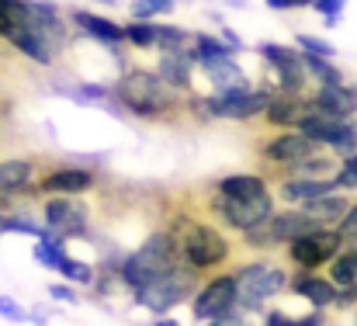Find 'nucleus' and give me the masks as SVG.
I'll list each match as a JSON object with an SVG mask.
<instances>
[{"label":"nucleus","mask_w":357,"mask_h":326,"mask_svg":"<svg viewBox=\"0 0 357 326\" xmlns=\"http://www.w3.org/2000/svg\"><path fill=\"white\" fill-rule=\"evenodd\" d=\"M298 49L316 52V56H333L337 52V45H330L326 38H316V35H298Z\"/></svg>","instance_id":"38"},{"label":"nucleus","mask_w":357,"mask_h":326,"mask_svg":"<svg viewBox=\"0 0 357 326\" xmlns=\"http://www.w3.org/2000/svg\"><path fill=\"white\" fill-rule=\"evenodd\" d=\"M0 316H7V320H14V323H21L24 320V309L10 299V295H0Z\"/></svg>","instance_id":"41"},{"label":"nucleus","mask_w":357,"mask_h":326,"mask_svg":"<svg viewBox=\"0 0 357 326\" xmlns=\"http://www.w3.org/2000/svg\"><path fill=\"white\" fill-rule=\"evenodd\" d=\"M337 232H340V239H344V246H357V205H351L344 218L337 222Z\"/></svg>","instance_id":"37"},{"label":"nucleus","mask_w":357,"mask_h":326,"mask_svg":"<svg viewBox=\"0 0 357 326\" xmlns=\"http://www.w3.org/2000/svg\"><path fill=\"white\" fill-rule=\"evenodd\" d=\"M257 52L278 70V87L281 91L305 94L309 73H305V63H302V52L298 49H288V45H278V42H260Z\"/></svg>","instance_id":"9"},{"label":"nucleus","mask_w":357,"mask_h":326,"mask_svg":"<svg viewBox=\"0 0 357 326\" xmlns=\"http://www.w3.org/2000/svg\"><path fill=\"white\" fill-rule=\"evenodd\" d=\"M302 63H305V73L316 77L319 84H344V73L330 63V56H316V52L302 49Z\"/></svg>","instance_id":"28"},{"label":"nucleus","mask_w":357,"mask_h":326,"mask_svg":"<svg viewBox=\"0 0 357 326\" xmlns=\"http://www.w3.org/2000/svg\"><path fill=\"white\" fill-rule=\"evenodd\" d=\"M73 24H77L84 35H91V38H98V42H108L112 49H119L121 42H125V28L115 24V21H108V17H101V14L73 10Z\"/></svg>","instance_id":"23"},{"label":"nucleus","mask_w":357,"mask_h":326,"mask_svg":"<svg viewBox=\"0 0 357 326\" xmlns=\"http://www.w3.org/2000/svg\"><path fill=\"white\" fill-rule=\"evenodd\" d=\"M191 49H195L198 59H219V56H233V52H236L233 45H226V38H212V35H205V31H198V35L191 38Z\"/></svg>","instance_id":"30"},{"label":"nucleus","mask_w":357,"mask_h":326,"mask_svg":"<svg viewBox=\"0 0 357 326\" xmlns=\"http://www.w3.org/2000/svg\"><path fill=\"white\" fill-rule=\"evenodd\" d=\"M181 243V260L198 267V271H219L233 260V239L202 218H184L177 229H170Z\"/></svg>","instance_id":"2"},{"label":"nucleus","mask_w":357,"mask_h":326,"mask_svg":"<svg viewBox=\"0 0 357 326\" xmlns=\"http://www.w3.org/2000/svg\"><path fill=\"white\" fill-rule=\"evenodd\" d=\"M128 10H132V17H142V21H153L156 17V10L149 7V0H132Z\"/></svg>","instance_id":"42"},{"label":"nucleus","mask_w":357,"mask_h":326,"mask_svg":"<svg viewBox=\"0 0 357 326\" xmlns=\"http://www.w3.org/2000/svg\"><path fill=\"white\" fill-rule=\"evenodd\" d=\"M264 323H298V320H295V316H288V313L271 309V313H264Z\"/></svg>","instance_id":"44"},{"label":"nucleus","mask_w":357,"mask_h":326,"mask_svg":"<svg viewBox=\"0 0 357 326\" xmlns=\"http://www.w3.org/2000/svg\"><path fill=\"white\" fill-rule=\"evenodd\" d=\"M0 216H3V212H0ZM0 232H3V229H0Z\"/></svg>","instance_id":"50"},{"label":"nucleus","mask_w":357,"mask_h":326,"mask_svg":"<svg viewBox=\"0 0 357 326\" xmlns=\"http://www.w3.org/2000/svg\"><path fill=\"white\" fill-rule=\"evenodd\" d=\"M233 306H236V278H233V271H229V274L212 278V281L195 295L191 316L202 320V323H215V320H219L226 309H233Z\"/></svg>","instance_id":"11"},{"label":"nucleus","mask_w":357,"mask_h":326,"mask_svg":"<svg viewBox=\"0 0 357 326\" xmlns=\"http://www.w3.org/2000/svg\"><path fill=\"white\" fill-rule=\"evenodd\" d=\"M49 295L59 299V302H77V288H70V285H52Z\"/></svg>","instance_id":"43"},{"label":"nucleus","mask_w":357,"mask_h":326,"mask_svg":"<svg viewBox=\"0 0 357 326\" xmlns=\"http://www.w3.org/2000/svg\"><path fill=\"white\" fill-rule=\"evenodd\" d=\"M305 111H309V98L305 94H291V91L274 87L271 91V101L264 108V121L267 125H278V128H295Z\"/></svg>","instance_id":"15"},{"label":"nucleus","mask_w":357,"mask_h":326,"mask_svg":"<svg viewBox=\"0 0 357 326\" xmlns=\"http://www.w3.org/2000/svg\"><path fill=\"white\" fill-rule=\"evenodd\" d=\"M132 292H135V302H139L142 309H153V313L160 316V313L181 306L184 299H191V295L198 292V267H191V264L181 260V264H174L170 271L149 278L146 285H139V288H132Z\"/></svg>","instance_id":"4"},{"label":"nucleus","mask_w":357,"mask_h":326,"mask_svg":"<svg viewBox=\"0 0 357 326\" xmlns=\"http://www.w3.org/2000/svg\"><path fill=\"white\" fill-rule=\"evenodd\" d=\"M267 225H271V239H274V246H284L288 239H295V236H305V232L319 229V222L309 216L302 205H298V209H291V212L271 216L267 218Z\"/></svg>","instance_id":"20"},{"label":"nucleus","mask_w":357,"mask_h":326,"mask_svg":"<svg viewBox=\"0 0 357 326\" xmlns=\"http://www.w3.org/2000/svg\"><path fill=\"white\" fill-rule=\"evenodd\" d=\"M326 114H337V118H351L357 111V87L347 84H319L316 94H309Z\"/></svg>","instance_id":"21"},{"label":"nucleus","mask_w":357,"mask_h":326,"mask_svg":"<svg viewBox=\"0 0 357 326\" xmlns=\"http://www.w3.org/2000/svg\"><path fill=\"white\" fill-rule=\"evenodd\" d=\"M98 184V174L87 167H56L45 177H38L28 195H84Z\"/></svg>","instance_id":"12"},{"label":"nucleus","mask_w":357,"mask_h":326,"mask_svg":"<svg viewBox=\"0 0 357 326\" xmlns=\"http://www.w3.org/2000/svg\"><path fill=\"white\" fill-rule=\"evenodd\" d=\"M195 35H188L184 28H174V24H156V45L160 49H188Z\"/></svg>","instance_id":"32"},{"label":"nucleus","mask_w":357,"mask_h":326,"mask_svg":"<svg viewBox=\"0 0 357 326\" xmlns=\"http://www.w3.org/2000/svg\"><path fill=\"white\" fill-rule=\"evenodd\" d=\"M330 281L340 288V285H357V246L347 250H337L333 260H330Z\"/></svg>","instance_id":"26"},{"label":"nucleus","mask_w":357,"mask_h":326,"mask_svg":"<svg viewBox=\"0 0 357 326\" xmlns=\"http://www.w3.org/2000/svg\"><path fill=\"white\" fill-rule=\"evenodd\" d=\"M63 94H66V98H73V101H84V105H91V101H108V98H112V91H108V87H101V84H77V87H63Z\"/></svg>","instance_id":"34"},{"label":"nucleus","mask_w":357,"mask_h":326,"mask_svg":"<svg viewBox=\"0 0 357 326\" xmlns=\"http://www.w3.org/2000/svg\"><path fill=\"white\" fill-rule=\"evenodd\" d=\"M219 195H229V198H253L260 191H267V181L257 177V174H229L215 184Z\"/></svg>","instance_id":"25"},{"label":"nucleus","mask_w":357,"mask_h":326,"mask_svg":"<svg viewBox=\"0 0 357 326\" xmlns=\"http://www.w3.org/2000/svg\"><path fill=\"white\" fill-rule=\"evenodd\" d=\"M302 209L316 218L319 225H330V229H337V222H340V218H344V212L351 209V202H347L344 195H333V191H330V195H319V198L305 202Z\"/></svg>","instance_id":"24"},{"label":"nucleus","mask_w":357,"mask_h":326,"mask_svg":"<svg viewBox=\"0 0 357 326\" xmlns=\"http://www.w3.org/2000/svg\"><path fill=\"white\" fill-rule=\"evenodd\" d=\"M198 63L195 49H160V59H156V77L163 84H170L174 91L181 87H191V66Z\"/></svg>","instance_id":"16"},{"label":"nucleus","mask_w":357,"mask_h":326,"mask_svg":"<svg viewBox=\"0 0 357 326\" xmlns=\"http://www.w3.org/2000/svg\"><path fill=\"white\" fill-rule=\"evenodd\" d=\"M333 188L357 191V149H354V153H347V160L337 167V174H333Z\"/></svg>","instance_id":"35"},{"label":"nucleus","mask_w":357,"mask_h":326,"mask_svg":"<svg viewBox=\"0 0 357 326\" xmlns=\"http://www.w3.org/2000/svg\"><path fill=\"white\" fill-rule=\"evenodd\" d=\"M344 3H347V0H312V7H316V10H319V14L330 21V24H333V21H340Z\"/></svg>","instance_id":"39"},{"label":"nucleus","mask_w":357,"mask_h":326,"mask_svg":"<svg viewBox=\"0 0 357 326\" xmlns=\"http://www.w3.org/2000/svg\"><path fill=\"white\" fill-rule=\"evenodd\" d=\"M174 264H181V243H177V236H174L170 229H163V232H153L142 246H135V250L121 260L119 278H121V285L139 288V285H146L149 278L170 271Z\"/></svg>","instance_id":"3"},{"label":"nucleus","mask_w":357,"mask_h":326,"mask_svg":"<svg viewBox=\"0 0 357 326\" xmlns=\"http://www.w3.org/2000/svg\"><path fill=\"white\" fill-rule=\"evenodd\" d=\"M330 191H333V177H288L278 188V195L291 205H305V202H312L319 195H330Z\"/></svg>","instance_id":"22"},{"label":"nucleus","mask_w":357,"mask_h":326,"mask_svg":"<svg viewBox=\"0 0 357 326\" xmlns=\"http://www.w3.org/2000/svg\"><path fill=\"white\" fill-rule=\"evenodd\" d=\"M45 229L70 239V236H84L91 225V209L80 195H45Z\"/></svg>","instance_id":"8"},{"label":"nucleus","mask_w":357,"mask_h":326,"mask_svg":"<svg viewBox=\"0 0 357 326\" xmlns=\"http://www.w3.org/2000/svg\"><path fill=\"white\" fill-rule=\"evenodd\" d=\"M354 306H357V285H340L337 299H333V309H354Z\"/></svg>","instance_id":"40"},{"label":"nucleus","mask_w":357,"mask_h":326,"mask_svg":"<svg viewBox=\"0 0 357 326\" xmlns=\"http://www.w3.org/2000/svg\"><path fill=\"white\" fill-rule=\"evenodd\" d=\"M298 323H326V313L319 309V313H309V316H302Z\"/></svg>","instance_id":"46"},{"label":"nucleus","mask_w":357,"mask_h":326,"mask_svg":"<svg viewBox=\"0 0 357 326\" xmlns=\"http://www.w3.org/2000/svg\"><path fill=\"white\" fill-rule=\"evenodd\" d=\"M198 66L205 70L208 84L215 94H233V91H250L246 73L236 66L233 56H219V59H198Z\"/></svg>","instance_id":"17"},{"label":"nucleus","mask_w":357,"mask_h":326,"mask_svg":"<svg viewBox=\"0 0 357 326\" xmlns=\"http://www.w3.org/2000/svg\"><path fill=\"white\" fill-rule=\"evenodd\" d=\"M7 42H10L21 56H28L31 63H42V66H52V63L59 59V52H63L52 38H45V35H42L38 28H31L28 21L14 24L10 35H7Z\"/></svg>","instance_id":"14"},{"label":"nucleus","mask_w":357,"mask_h":326,"mask_svg":"<svg viewBox=\"0 0 357 326\" xmlns=\"http://www.w3.org/2000/svg\"><path fill=\"white\" fill-rule=\"evenodd\" d=\"M0 229L3 232H24V236H42L45 232V225H38V222H31V218L24 216H0Z\"/></svg>","instance_id":"36"},{"label":"nucleus","mask_w":357,"mask_h":326,"mask_svg":"<svg viewBox=\"0 0 357 326\" xmlns=\"http://www.w3.org/2000/svg\"><path fill=\"white\" fill-rule=\"evenodd\" d=\"M149 7H153V10H156V17H160V14H174L177 0H149Z\"/></svg>","instance_id":"45"},{"label":"nucleus","mask_w":357,"mask_h":326,"mask_svg":"<svg viewBox=\"0 0 357 326\" xmlns=\"http://www.w3.org/2000/svg\"><path fill=\"white\" fill-rule=\"evenodd\" d=\"M63 257H66V246H63V236H56V232H42L38 236V246H35V260L42 264V267H49V271H56L59 264H63Z\"/></svg>","instance_id":"27"},{"label":"nucleus","mask_w":357,"mask_h":326,"mask_svg":"<svg viewBox=\"0 0 357 326\" xmlns=\"http://www.w3.org/2000/svg\"><path fill=\"white\" fill-rule=\"evenodd\" d=\"M288 288H291L295 295H305L316 309H330L333 299H337V285H333L330 278H316V274H309V267H298V274L288 278Z\"/></svg>","instance_id":"19"},{"label":"nucleus","mask_w":357,"mask_h":326,"mask_svg":"<svg viewBox=\"0 0 357 326\" xmlns=\"http://www.w3.org/2000/svg\"><path fill=\"white\" fill-rule=\"evenodd\" d=\"M35 174H38V160L31 156H10V160H0V195H28V188L35 184Z\"/></svg>","instance_id":"18"},{"label":"nucleus","mask_w":357,"mask_h":326,"mask_svg":"<svg viewBox=\"0 0 357 326\" xmlns=\"http://www.w3.org/2000/svg\"><path fill=\"white\" fill-rule=\"evenodd\" d=\"M236 278V306L246 313H260L264 302L288 288V274L278 264H243L233 271Z\"/></svg>","instance_id":"5"},{"label":"nucleus","mask_w":357,"mask_h":326,"mask_svg":"<svg viewBox=\"0 0 357 326\" xmlns=\"http://www.w3.org/2000/svg\"><path fill=\"white\" fill-rule=\"evenodd\" d=\"M267 7H274V10H288L291 7V0H264Z\"/></svg>","instance_id":"47"},{"label":"nucleus","mask_w":357,"mask_h":326,"mask_svg":"<svg viewBox=\"0 0 357 326\" xmlns=\"http://www.w3.org/2000/svg\"><path fill=\"white\" fill-rule=\"evenodd\" d=\"M112 94L119 98V105L125 111H132L135 118H149V121L170 118L181 108V98L174 94L170 84H163L156 77V70H128L115 84Z\"/></svg>","instance_id":"1"},{"label":"nucleus","mask_w":357,"mask_h":326,"mask_svg":"<svg viewBox=\"0 0 357 326\" xmlns=\"http://www.w3.org/2000/svg\"><path fill=\"white\" fill-rule=\"evenodd\" d=\"M66 281H73V285H94V267L91 264H84V260H70V257H63V264L56 267Z\"/></svg>","instance_id":"33"},{"label":"nucleus","mask_w":357,"mask_h":326,"mask_svg":"<svg viewBox=\"0 0 357 326\" xmlns=\"http://www.w3.org/2000/svg\"><path fill=\"white\" fill-rule=\"evenodd\" d=\"M354 320H357V313H354Z\"/></svg>","instance_id":"51"},{"label":"nucleus","mask_w":357,"mask_h":326,"mask_svg":"<svg viewBox=\"0 0 357 326\" xmlns=\"http://www.w3.org/2000/svg\"><path fill=\"white\" fill-rule=\"evenodd\" d=\"M125 42H132L135 49H153L156 45V24H149L142 17H132L125 24Z\"/></svg>","instance_id":"31"},{"label":"nucleus","mask_w":357,"mask_h":326,"mask_svg":"<svg viewBox=\"0 0 357 326\" xmlns=\"http://www.w3.org/2000/svg\"><path fill=\"white\" fill-rule=\"evenodd\" d=\"M271 101V91H233V94H212V98H202L198 105L215 114V118H236V121H250L257 114H264Z\"/></svg>","instance_id":"10"},{"label":"nucleus","mask_w":357,"mask_h":326,"mask_svg":"<svg viewBox=\"0 0 357 326\" xmlns=\"http://www.w3.org/2000/svg\"><path fill=\"white\" fill-rule=\"evenodd\" d=\"M312 149H319V142L312 135H305L302 128H288V132H281V135H274L260 146V160L284 167V163H295L298 156H305Z\"/></svg>","instance_id":"13"},{"label":"nucleus","mask_w":357,"mask_h":326,"mask_svg":"<svg viewBox=\"0 0 357 326\" xmlns=\"http://www.w3.org/2000/svg\"><path fill=\"white\" fill-rule=\"evenodd\" d=\"M208 209H212V216L219 218L226 229L246 232L250 225H257V222H264L267 216H274V195L271 191H260L253 198H229V195H219L215 191L208 198Z\"/></svg>","instance_id":"6"},{"label":"nucleus","mask_w":357,"mask_h":326,"mask_svg":"<svg viewBox=\"0 0 357 326\" xmlns=\"http://www.w3.org/2000/svg\"><path fill=\"white\" fill-rule=\"evenodd\" d=\"M98 3H108V7H112V3H119V0H98Z\"/></svg>","instance_id":"49"},{"label":"nucleus","mask_w":357,"mask_h":326,"mask_svg":"<svg viewBox=\"0 0 357 326\" xmlns=\"http://www.w3.org/2000/svg\"><path fill=\"white\" fill-rule=\"evenodd\" d=\"M340 246H344L340 232L330 229V225H319V229H312V232H305V236L288 239V243H284V257H288L295 267H309V271H316V267L330 264L333 253H337Z\"/></svg>","instance_id":"7"},{"label":"nucleus","mask_w":357,"mask_h":326,"mask_svg":"<svg viewBox=\"0 0 357 326\" xmlns=\"http://www.w3.org/2000/svg\"><path fill=\"white\" fill-rule=\"evenodd\" d=\"M291 7H312V0H291Z\"/></svg>","instance_id":"48"},{"label":"nucleus","mask_w":357,"mask_h":326,"mask_svg":"<svg viewBox=\"0 0 357 326\" xmlns=\"http://www.w3.org/2000/svg\"><path fill=\"white\" fill-rule=\"evenodd\" d=\"M333 153H340V156H347V153H354L357 149V121L354 114L351 118H340V125H337V132L330 135V142H326Z\"/></svg>","instance_id":"29"}]
</instances>
